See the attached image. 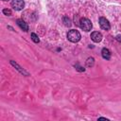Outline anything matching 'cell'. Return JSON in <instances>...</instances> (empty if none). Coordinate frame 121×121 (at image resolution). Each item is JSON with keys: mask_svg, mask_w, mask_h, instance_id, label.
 <instances>
[{"mask_svg": "<svg viewBox=\"0 0 121 121\" xmlns=\"http://www.w3.org/2000/svg\"><path fill=\"white\" fill-rule=\"evenodd\" d=\"M81 38L80 33L76 29H71L67 33V39L72 43H78Z\"/></svg>", "mask_w": 121, "mask_h": 121, "instance_id": "1", "label": "cell"}, {"mask_svg": "<svg viewBox=\"0 0 121 121\" xmlns=\"http://www.w3.org/2000/svg\"><path fill=\"white\" fill-rule=\"evenodd\" d=\"M79 26L84 31H90L92 29L93 25H92V23H91V21L89 19H87V18H81L79 20Z\"/></svg>", "mask_w": 121, "mask_h": 121, "instance_id": "2", "label": "cell"}, {"mask_svg": "<svg viewBox=\"0 0 121 121\" xmlns=\"http://www.w3.org/2000/svg\"><path fill=\"white\" fill-rule=\"evenodd\" d=\"M11 7L15 10H22L25 7V2H24V0H12Z\"/></svg>", "mask_w": 121, "mask_h": 121, "instance_id": "3", "label": "cell"}, {"mask_svg": "<svg viewBox=\"0 0 121 121\" xmlns=\"http://www.w3.org/2000/svg\"><path fill=\"white\" fill-rule=\"evenodd\" d=\"M99 26L104 30H109L111 28V25H110L109 21L104 17H100L99 18Z\"/></svg>", "mask_w": 121, "mask_h": 121, "instance_id": "4", "label": "cell"}, {"mask_svg": "<svg viewBox=\"0 0 121 121\" xmlns=\"http://www.w3.org/2000/svg\"><path fill=\"white\" fill-rule=\"evenodd\" d=\"M10 64H11V65H12V66H13V67L16 69V70H18V71H19V72H20L22 75H24V76H26V77L29 76L28 72H26V71L24 68H22V67H21V66H20V65H19L17 62H15L14 60H10Z\"/></svg>", "mask_w": 121, "mask_h": 121, "instance_id": "5", "label": "cell"}, {"mask_svg": "<svg viewBox=\"0 0 121 121\" xmlns=\"http://www.w3.org/2000/svg\"><path fill=\"white\" fill-rule=\"evenodd\" d=\"M91 39L95 43H99L102 40V34L98 31H94L91 33Z\"/></svg>", "mask_w": 121, "mask_h": 121, "instance_id": "6", "label": "cell"}, {"mask_svg": "<svg viewBox=\"0 0 121 121\" xmlns=\"http://www.w3.org/2000/svg\"><path fill=\"white\" fill-rule=\"evenodd\" d=\"M16 23H17V25L19 26V27L22 30H24V31H27L28 30V26H27V24H26V22L25 20H23V19H17L16 20Z\"/></svg>", "mask_w": 121, "mask_h": 121, "instance_id": "7", "label": "cell"}, {"mask_svg": "<svg viewBox=\"0 0 121 121\" xmlns=\"http://www.w3.org/2000/svg\"><path fill=\"white\" fill-rule=\"evenodd\" d=\"M101 56H102V58L103 59H105V60H110L111 59V51L108 49V48H102V50H101Z\"/></svg>", "mask_w": 121, "mask_h": 121, "instance_id": "8", "label": "cell"}, {"mask_svg": "<svg viewBox=\"0 0 121 121\" xmlns=\"http://www.w3.org/2000/svg\"><path fill=\"white\" fill-rule=\"evenodd\" d=\"M62 22H63V24H64V26H71V20L67 17V16H64L63 18H62Z\"/></svg>", "mask_w": 121, "mask_h": 121, "instance_id": "9", "label": "cell"}, {"mask_svg": "<svg viewBox=\"0 0 121 121\" xmlns=\"http://www.w3.org/2000/svg\"><path fill=\"white\" fill-rule=\"evenodd\" d=\"M94 63H95V59L94 58H88L87 59V60H86V65L88 66V67H92V66H94Z\"/></svg>", "mask_w": 121, "mask_h": 121, "instance_id": "10", "label": "cell"}, {"mask_svg": "<svg viewBox=\"0 0 121 121\" xmlns=\"http://www.w3.org/2000/svg\"><path fill=\"white\" fill-rule=\"evenodd\" d=\"M31 39H32V41H33L35 43H38L40 42V39H39L38 35L35 34V33H31Z\"/></svg>", "mask_w": 121, "mask_h": 121, "instance_id": "11", "label": "cell"}, {"mask_svg": "<svg viewBox=\"0 0 121 121\" xmlns=\"http://www.w3.org/2000/svg\"><path fill=\"white\" fill-rule=\"evenodd\" d=\"M74 66H75L76 70H78V71H79V72H84V71H85V69H84L83 67H81V66H80L79 64H78V63H77V64H75Z\"/></svg>", "mask_w": 121, "mask_h": 121, "instance_id": "12", "label": "cell"}, {"mask_svg": "<svg viewBox=\"0 0 121 121\" xmlns=\"http://www.w3.org/2000/svg\"><path fill=\"white\" fill-rule=\"evenodd\" d=\"M3 13H4L5 15L9 16V15H11V10L9 9H3Z\"/></svg>", "mask_w": 121, "mask_h": 121, "instance_id": "13", "label": "cell"}, {"mask_svg": "<svg viewBox=\"0 0 121 121\" xmlns=\"http://www.w3.org/2000/svg\"><path fill=\"white\" fill-rule=\"evenodd\" d=\"M115 39H116V41H117V42L121 43V35H117V36L115 37Z\"/></svg>", "mask_w": 121, "mask_h": 121, "instance_id": "14", "label": "cell"}, {"mask_svg": "<svg viewBox=\"0 0 121 121\" xmlns=\"http://www.w3.org/2000/svg\"><path fill=\"white\" fill-rule=\"evenodd\" d=\"M98 119H104V120H108V119H107V118H105V117H99Z\"/></svg>", "mask_w": 121, "mask_h": 121, "instance_id": "15", "label": "cell"}, {"mask_svg": "<svg viewBox=\"0 0 121 121\" xmlns=\"http://www.w3.org/2000/svg\"><path fill=\"white\" fill-rule=\"evenodd\" d=\"M4 1H8V0H4Z\"/></svg>", "mask_w": 121, "mask_h": 121, "instance_id": "16", "label": "cell"}]
</instances>
